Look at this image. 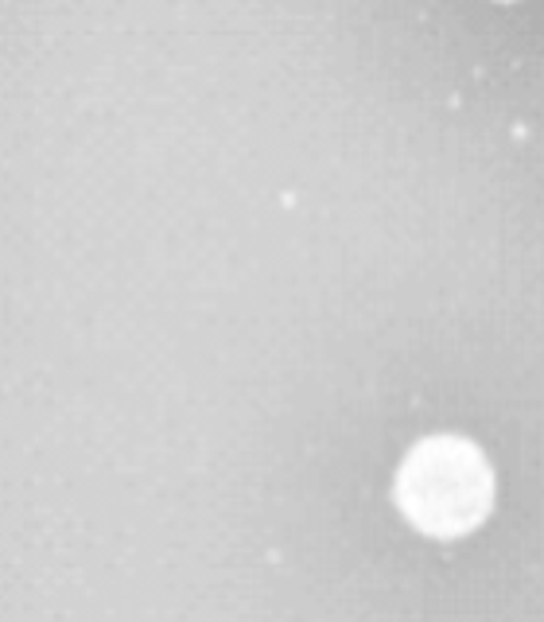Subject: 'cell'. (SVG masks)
<instances>
[{"label":"cell","mask_w":544,"mask_h":622,"mask_svg":"<svg viewBox=\"0 0 544 622\" xmlns=\"http://www.w3.org/2000/svg\"><path fill=\"white\" fill-rule=\"evenodd\" d=\"M498 478L467 436H424L405 452L393 475V506L408 525L435 541L467 538L490 518Z\"/></svg>","instance_id":"1"}]
</instances>
